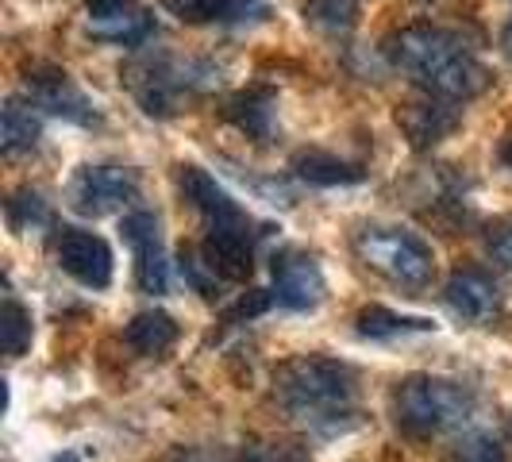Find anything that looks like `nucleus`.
I'll use <instances>...</instances> for the list:
<instances>
[{
	"mask_svg": "<svg viewBox=\"0 0 512 462\" xmlns=\"http://www.w3.org/2000/svg\"><path fill=\"white\" fill-rule=\"evenodd\" d=\"M385 54L416 85H424L428 93L447 97V101H470L489 89V70L443 27H405L385 43Z\"/></svg>",
	"mask_w": 512,
	"mask_h": 462,
	"instance_id": "f257e3e1",
	"label": "nucleus"
},
{
	"mask_svg": "<svg viewBox=\"0 0 512 462\" xmlns=\"http://www.w3.org/2000/svg\"><path fill=\"white\" fill-rule=\"evenodd\" d=\"M274 397L297 424L312 432H343L355 420V374L332 359H305L285 362L274 378Z\"/></svg>",
	"mask_w": 512,
	"mask_h": 462,
	"instance_id": "f03ea898",
	"label": "nucleus"
},
{
	"mask_svg": "<svg viewBox=\"0 0 512 462\" xmlns=\"http://www.w3.org/2000/svg\"><path fill=\"white\" fill-rule=\"evenodd\" d=\"M470 412H474L470 389L447 378H409L393 389V420L412 439L455 432L470 420Z\"/></svg>",
	"mask_w": 512,
	"mask_h": 462,
	"instance_id": "7ed1b4c3",
	"label": "nucleus"
},
{
	"mask_svg": "<svg viewBox=\"0 0 512 462\" xmlns=\"http://www.w3.org/2000/svg\"><path fill=\"white\" fill-rule=\"evenodd\" d=\"M355 251L359 258L382 274L385 282L405 285V289H424L436 274V255L432 247L412 235V231L401 228H362L355 235Z\"/></svg>",
	"mask_w": 512,
	"mask_h": 462,
	"instance_id": "20e7f679",
	"label": "nucleus"
},
{
	"mask_svg": "<svg viewBox=\"0 0 512 462\" xmlns=\"http://www.w3.org/2000/svg\"><path fill=\"white\" fill-rule=\"evenodd\" d=\"M54 255H58V266L77 278L89 289H104L112 282V251L101 235L85 228H62L58 239H54Z\"/></svg>",
	"mask_w": 512,
	"mask_h": 462,
	"instance_id": "39448f33",
	"label": "nucleus"
},
{
	"mask_svg": "<svg viewBox=\"0 0 512 462\" xmlns=\"http://www.w3.org/2000/svg\"><path fill=\"white\" fill-rule=\"evenodd\" d=\"M139 181L131 170H120V166H89L81 170L70 185V205L81 212V216H104V212H116L120 205H128L135 197Z\"/></svg>",
	"mask_w": 512,
	"mask_h": 462,
	"instance_id": "423d86ee",
	"label": "nucleus"
},
{
	"mask_svg": "<svg viewBox=\"0 0 512 462\" xmlns=\"http://www.w3.org/2000/svg\"><path fill=\"white\" fill-rule=\"evenodd\" d=\"M124 239L135 251V278L143 293H166L170 270H166V251H162V235H158V220L154 212L139 208L124 216Z\"/></svg>",
	"mask_w": 512,
	"mask_h": 462,
	"instance_id": "0eeeda50",
	"label": "nucleus"
},
{
	"mask_svg": "<svg viewBox=\"0 0 512 462\" xmlns=\"http://www.w3.org/2000/svg\"><path fill=\"white\" fill-rule=\"evenodd\" d=\"M274 293L285 308H316L324 301V274L316 266V258L305 251H282L274 255Z\"/></svg>",
	"mask_w": 512,
	"mask_h": 462,
	"instance_id": "6e6552de",
	"label": "nucleus"
},
{
	"mask_svg": "<svg viewBox=\"0 0 512 462\" xmlns=\"http://www.w3.org/2000/svg\"><path fill=\"white\" fill-rule=\"evenodd\" d=\"M255 239H258V231H251V224L208 231L201 258H205L208 270H212L216 278H224V282H243V278H251V270H255Z\"/></svg>",
	"mask_w": 512,
	"mask_h": 462,
	"instance_id": "1a4fd4ad",
	"label": "nucleus"
},
{
	"mask_svg": "<svg viewBox=\"0 0 512 462\" xmlns=\"http://www.w3.org/2000/svg\"><path fill=\"white\" fill-rule=\"evenodd\" d=\"M181 193L185 201L197 208L205 216L208 231H220V228H239V224H251L247 212L231 201L228 193L216 185V178H208L201 166H181Z\"/></svg>",
	"mask_w": 512,
	"mask_h": 462,
	"instance_id": "9d476101",
	"label": "nucleus"
},
{
	"mask_svg": "<svg viewBox=\"0 0 512 462\" xmlns=\"http://www.w3.org/2000/svg\"><path fill=\"white\" fill-rule=\"evenodd\" d=\"M459 108L447 101V97H428V101H412L397 108V124L409 135L412 147H436L439 139H447L451 131L459 128Z\"/></svg>",
	"mask_w": 512,
	"mask_h": 462,
	"instance_id": "9b49d317",
	"label": "nucleus"
},
{
	"mask_svg": "<svg viewBox=\"0 0 512 462\" xmlns=\"http://www.w3.org/2000/svg\"><path fill=\"white\" fill-rule=\"evenodd\" d=\"M89 4V27L97 39L135 47L151 35V16L135 0H85Z\"/></svg>",
	"mask_w": 512,
	"mask_h": 462,
	"instance_id": "f8f14e48",
	"label": "nucleus"
},
{
	"mask_svg": "<svg viewBox=\"0 0 512 462\" xmlns=\"http://www.w3.org/2000/svg\"><path fill=\"white\" fill-rule=\"evenodd\" d=\"M27 97L39 104L43 112L62 116V120H74V124H89L97 116L93 104L85 101V93L62 70H47V74L27 77Z\"/></svg>",
	"mask_w": 512,
	"mask_h": 462,
	"instance_id": "ddd939ff",
	"label": "nucleus"
},
{
	"mask_svg": "<svg viewBox=\"0 0 512 462\" xmlns=\"http://www.w3.org/2000/svg\"><path fill=\"white\" fill-rule=\"evenodd\" d=\"M447 305L455 316L470 320V324H489L497 312H501V293L497 285L489 282L482 270H459L451 282H447Z\"/></svg>",
	"mask_w": 512,
	"mask_h": 462,
	"instance_id": "4468645a",
	"label": "nucleus"
},
{
	"mask_svg": "<svg viewBox=\"0 0 512 462\" xmlns=\"http://www.w3.org/2000/svg\"><path fill=\"white\" fill-rule=\"evenodd\" d=\"M166 8L189 24H243L266 12L262 0H166Z\"/></svg>",
	"mask_w": 512,
	"mask_h": 462,
	"instance_id": "2eb2a0df",
	"label": "nucleus"
},
{
	"mask_svg": "<svg viewBox=\"0 0 512 462\" xmlns=\"http://www.w3.org/2000/svg\"><path fill=\"white\" fill-rule=\"evenodd\" d=\"M128 347L135 355H166L174 343H178V324H174V316H166V312H139L135 320L128 324Z\"/></svg>",
	"mask_w": 512,
	"mask_h": 462,
	"instance_id": "dca6fc26",
	"label": "nucleus"
},
{
	"mask_svg": "<svg viewBox=\"0 0 512 462\" xmlns=\"http://www.w3.org/2000/svg\"><path fill=\"white\" fill-rule=\"evenodd\" d=\"M224 112L239 131H247L255 139H270V128H274V97L270 93H258V89L239 93V97H231Z\"/></svg>",
	"mask_w": 512,
	"mask_h": 462,
	"instance_id": "f3484780",
	"label": "nucleus"
},
{
	"mask_svg": "<svg viewBox=\"0 0 512 462\" xmlns=\"http://www.w3.org/2000/svg\"><path fill=\"white\" fill-rule=\"evenodd\" d=\"M293 170L297 178H305L308 185H351V181H362V170L335 158V154L324 151H305L293 158Z\"/></svg>",
	"mask_w": 512,
	"mask_h": 462,
	"instance_id": "a211bd4d",
	"label": "nucleus"
},
{
	"mask_svg": "<svg viewBox=\"0 0 512 462\" xmlns=\"http://www.w3.org/2000/svg\"><path fill=\"white\" fill-rule=\"evenodd\" d=\"M305 20L324 35H347L359 24V0H305Z\"/></svg>",
	"mask_w": 512,
	"mask_h": 462,
	"instance_id": "6ab92c4d",
	"label": "nucleus"
},
{
	"mask_svg": "<svg viewBox=\"0 0 512 462\" xmlns=\"http://www.w3.org/2000/svg\"><path fill=\"white\" fill-rule=\"evenodd\" d=\"M35 143H39V120L24 101L12 97L4 104V154L31 151Z\"/></svg>",
	"mask_w": 512,
	"mask_h": 462,
	"instance_id": "aec40b11",
	"label": "nucleus"
},
{
	"mask_svg": "<svg viewBox=\"0 0 512 462\" xmlns=\"http://www.w3.org/2000/svg\"><path fill=\"white\" fill-rule=\"evenodd\" d=\"M0 339H4V355L16 359L31 347V312H27L20 301H4V312H0Z\"/></svg>",
	"mask_w": 512,
	"mask_h": 462,
	"instance_id": "412c9836",
	"label": "nucleus"
},
{
	"mask_svg": "<svg viewBox=\"0 0 512 462\" xmlns=\"http://www.w3.org/2000/svg\"><path fill=\"white\" fill-rule=\"evenodd\" d=\"M428 320H409V316H397L382 305H370L359 312V332L370 339H385V335H401V332H424Z\"/></svg>",
	"mask_w": 512,
	"mask_h": 462,
	"instance_id": "4be33fe9",
	"label": "nucleus"
},
{
	"mask_svg": "<svg viewBox=\"0 0 512 462\" xmlns=\"http://www.w3.org/2000/svg\"><path fill=\"white\" fill-rule=\"evenodd\" d=\"M447 462H509V451L501 447L497 436L470 432V436H462L459 443L447 451Z\"/></svg>",
	"mask_w": 512,
	"mask_h": 462,
	"instance_id": "5701e85b",
	"label": "nucleus"
},
{
	"mask_svg": "<svg viewBox=\"0 0 512 462\" xmlns=\"http://www.w3.org/2000/svg\"><path fill=\"white\" fill-rule=\"evenodd\" d=\"M8 216L16 228H35V224H47V205L39 201V193H20L12 205H8Z\"/></svg>",
	"mask_w": 512,
	"mask_h": 462,
	"instance_id": "b1692460",
	"label": "nucleus"
},
{
	"mask_svg": "<svg viewBox=\"0 0 512 462\" xmlns=\"http://www.w3.org/2000/svg\"><path fill=\"white\" fill-rule=\"evenodd\" d=\"M239 462H308L301 451H289V447H247Z\"/></svg>",
	"mask_w": 512,
	"mask_h": 462,
	"instance_id": "393cba45",
	"label": "nucleus"
},
{
	"mask_svg": "<svg viewBox=\"0 0 512 462\" xmlns=\"http://www.w3.org/2000/svg\"><path fill=\"white\" fill-rule=\"evenodd\" d=\"M489 255L497 258L501 266H509L512 270V228H501L493 239H489Z\"/></svg>",
	"mask_w": 512,
	"mask_h": 462,
	"instance_id": "a878e982",
	"label": "nucleus"
},
{
	"mask_svg": "<svg viewBox=\"0 0 512 462\" xmlns=\"http://www.w3.org/2000/svg\"><path fill=\"white\" fill-rule=\"evenodd\" d=\"M501 47H505V54L512 58V20H509V27H505V35H501Z\"/></svg>",
	"mask_w": 512,
	"mask_h": 462,
	"instance_id": "bb28decb",
	"label": "nucleus"
},
{
	"mask_svg": "<svg viewBox=\"0 0 512 462\" xmlns=\"http://www.w3.org/2000/svg\"><path fill=\"white\" fill-rule=\"evenodd\" d=\"M505 162H509V166H512V143H509V147H505Z\"/></svg>",
	"mask_w": 512,
	"mask_h": 462,
	"instance_id": "cd10ccee",
	"label": "nucleus"
}]
</instances>
